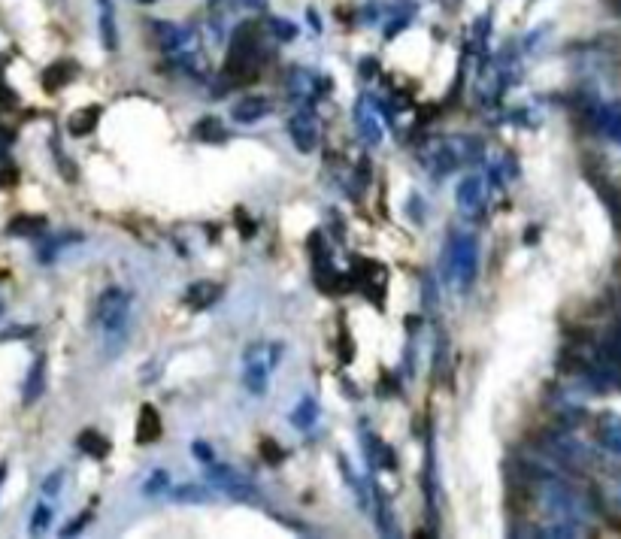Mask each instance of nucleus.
<instances>
[{
	"instance_id": "1",
	"label": "nucleus",
	"mask_w": 621,
	"mask_h": 539,
	"mask_svg": "<svg viewBox=\"0 0 621 539\" xmlns=\"http://www.w3.org/2000/svg\"><path fill=\"white\" fill-rule=\"evenodd\" d=\"M94 318L103 334V349L110 358H116L128 343V325H131V297L122 288H107L97 300Z\"/></svg>"
},
{
	"instance_id": "2",
	"label": "nucleus",
	"mask_w": 621,
	"mask_h": 539,
	"mask_svg": "<svg viewBox=\"0 0 621 539\" xmlns=\"http://www.w3.org/2000/svg\"><path fill=\"white\" fill-rule=\"evenodd\" d=\"M485 152V146L470 137V134H461V137H440V140H428L422 149H419V161L428 167V173L434 176H446L452 170H458L461 164H473L479 161Z\"/></svg>"
},
{
	"instance_id": "3",
	"label": "nucleus",
	"mask_w": 621,
	"mask_h": 539,
	"mask_svg": "<svg viewBox=\"0 0 621 539\" xmlns=\"http://www.w3.org/2000/svg\"><path fill=\"white\" fill-rule=\"evenodd\" d=\"M261 25L258 22H243L234 31L228 58H225V79L228 82H246L255 79L261 70Z\"/></svg>"
},
{
	"instance_id": "4",
	"label": "nucleus",
	"mask_w": 621,
	"mask_h": 539,
	"mask_svg": "<svg viewBox=\"0 0 621 539\" xmlns=\"http://www.w3.org/2000/svg\"><path fill=\"white\" fill-rule=\"evenodd\" d=\"M449 279L458 291H470L479 273V243L473 234H455L446 249Z\"/></svg>"
},
{
	"instance_id": "5",
	"label": "nucleus",
	"mask_w": 621,
	"mask_h": 539,
	"mask_svg": "<svg viewBox=\"0 0 621 539\" xmlns=\"http://www.w3.org/2000/svg\"><path fill=\"white\" fill-rule=\"evenodd\" d=\"M279 352H282V346H270V343H255V346L246 349V355H243V385L252 394L267 391L270 370L279 364Z\"/></svg>"
},
{
	"instance_id": "6",
	"label": "nucleus",
	"mask_w": 621,
	"mask_h": 539,
	"mask_svg": "<svg viewBox=\"0 0 621 539\" xmlns=\"http://www.w3.org/2000/svg\"><path fill=\"white\" fill-rule=\"evenodd\" d=\"M288 134H291V143L303 152V155H309L316 146H319V119H316V113L309 110V106H297V110L288 116Z\"/></svg>"
},
{
	"instance_id": "7",
	"label": "nucleus",
	"mask_w": 621,
	"mask_h": 539,
	"mask_svg": "<svg viewBox=\"0 0 621 539\" xmlns=\"http://www.w3.org/2000/svg\"><path fill=\"white\" fill-rule=\"evenodd\" d=\"M485 185L488 182L482 176H467L455 188V203L467 219H479V215L485 212V206H488V188Z\"/></svg>"
},
{
	"instance_id": "8",
	"label": "nucleus",
	"mask_w": 621,
	"mask_h": 539,
	"mask_svg": "<svg viewBox=\"0 0 621 539\" xmlns=\"http://www.w3.org/2000/svg\"><path fill=\"white\" fill-rule=\"evenodd\" d=\"M319 85H325V79H319L313 70L294 67V70L288 73V97H291L297 106H309V103H316V97L328 91V88H319Z\"/></svg>"
},
{
	"instance_id": "9",
	"label": "nucleus",
	"mask_w": 621,
	"mask_h": 539,
	"mask_svg": "<svg viewBox=\"0 0 621 539\" xmlns=\"http://www.w3.org/2000/svg\"><path fill=\"white\" fill-rule=\"evenodd\" d=\"M206 470H210V482H213L222 494H228V497H234V500H252V497H255V488H252L237 470H231L228 464H206Z\"/></svg>"
},
{
	"instance_id": "10",
	"label": "nucleus",
	"mask_w": 621,
	"mask_h": 539,
	"mask_svg": "<svg viewBox=\"0 0 621 539\" xmlns=\"http://www.w3.org/2000/svg\"><path fill=\"white\" fill-rule=\"evenodd\" d=\"M355 279L361 282V291L373 303H382V294H385V285H388V270L379 261H370V258L355 261Z\"/></svg>"
},
{
	"instance_id": "11",
	"label": "nucleus",
	"mask_w": 621,
	"mask_h": 539,
	"mask_svg": "<svg viewBox=\"0 0 621 539\" xmlns=\"http://www.w3.org/2000/svg\"><path fill=\"white\" fill-rule=\"evenodd\" d=\"M591 119H594V128H597L606 140H612V143L621 146V100L594 106V110H591Z\"/></svg>"
},
{
	"instance_id": "12",
	"label": "nucleus",
	"mask_w": 621,
	"mask_h": 539,
	"mask_svg": "<svg viewBox=\"0 0 621 539\" xmlns=\"http://www.w3.org/2000/svg\"><path fill=\"white\" fill-rule=\"evenodd\" d=\"M355 128H358V137L367 143V146H379L382 143V125H379V113L370 106V100H358V110H355Z\"/></svg>"
},
{
	"instance_id": "13",
	"label": "nucleus",
	"mask_w": 621,
	"mask_h": 539,
	"mask_svg": "<svg viewBox=\"0 0 621 539\" xmlns=\"http://www.w3.org/2000/svg\"><path fill=\"white\" fill-rule=\"evenodd\" d=\"M597 437H600V446L612 455L621 458V415L618 412H603L600 421H597Z\"/></svg>"
},
{
	"instance_id": "14",
	"label": "nucleus",
	"mask_w": 621,
	"mask_h": 539,
	"mask_svg": "<svg viewBox=\"0 0 621 539\" xmlns=\"http://www.w3.org/2000/svg\"><path fill=\"white\" fill-rule=\"evenodd\" d=\"M222 297V285L210 282V279H200V282H191L188 291H185V306L188 309H210L216 300Z\"/></svg>"
},
{
	"instance_id": "15",
	"label": "nucleus",
	"mask_w": 621,
	"mask_h": 539,
	"mask_svg": "<svg viewBox=\"0 0 621 539\" xmlns=\"http://www.w3.org/2000/svg\"><path fill=\"white\" fill-rule=\"evenodd\" d=\"M270 113V100L267 97H258V94H252V97H240V103L234 106V122H240V125H255L258 119H264Z\"/></svg>"
},
{
	"instance_id": "16",
	"label": "nucleus",
	"mask_w": 621,
	"mask_h": 539,
	"mask_svg": "<svg viewBox=\"0 0 621 539\" xmlns=\"http://www.w3.org/2000/svg\"><path fill=\"white\" fill-rule=\"evenodd\" d=\"M161 415H158V409L152 406V403H143V409H140V418H137V443H155V440H161Z\"/></svg>"
},
{
	"instance_id": "17",
	"label": "nucleus",
	"mask_w": 621,
	"mask_h": 539,
	"mask_svg": "<svg viewBox=\"0 0 621 539\" xmlns=\"http://www.w3.org/2000/svg\"><path fill=\"white\" fill-rule=\"evenodd\" d=\"M76 446H79V452H85L88 458H97V461H103L110 452H113V443L100 434V430H94V427H85L82 434L76 437Z\"/></svg>"
},
{
	"instance_id": "18",
	"label": "nucleus",
	"mask_w": 621,
	"mask_h": 539,
	"mask_svg": "<svg viewBox=\"0 0 621 539\" xmlns=\"http://www.w3.org/2000/svg\"><path fill=\"white\" fill-rule=\"evenodd\" d=\"M97 7H100V40H103V49L116 52L119 49V31H116L113 0H97Z\"/></svg>"
},
{
	"instance_id": "19",
	"label": "nucleus",
	"mask_w": 621,
	"mask_h": 539,
	"mask_svg": "<svg viewBox=\"0 0 621 539\" xmlns=\"http://www.w3.org/2000/svg\"><path fill=\"white\" fill-rule=\"evenodd\" d=\"M43 391H46V355H37L34 364H31V370H28V382H25L22 397H25V403L31 406L34 400H40Z\"/></svg>"
},
{
	"instance_id": "20",
	"label": "nucleus",
	"mask_w": 621,
	"mask_h": 539,
	"mask_svg": "<svg viewBox=\"0 0 621 539\" xmlns=\"http://www.w3.org/2000/svg\"><path fill=\"white\" fill-rule=\"evenodd\" d=\"M100 122V106H85V110H76L70 119H67V131L73 137H88Z\"/></svg>"
},
{
	"instance_id": "21",
	"label": "nucleus",
	"mask_w": 621,
	"mask_h": 539,
	"mask_svg": "<svg viewBox=\"0 0 621 539\" xmlns=\"http://www.w3.org/2000/svg\"><path fill=\"white\" fill-rule=\"evenodd\" d=\"M43 231H46L43 215H16V219L7 225L10 237H40Z\"/></svg>"
},
{
	"instance_id": "22",
	"label": "nucleus",
	"mask_w": 621,
	"mask_h": 539,
	"mask_svg": "<svg viewBox=\"0 0 621 539\" xmlns=\"http://www.w3.org/2000/svg\"><path fill=\"white\" fill-rule=\"evenodd\" d=\"M319 421V400L316 397H303L294 409H291V424L297 430H309Z\"/></svg>"
},
{
	"instance_id": "23",
	"label": "nucleus",
	"mask_w": 621,
	"mask_h": 539,
	"mask_svg": "<svg viewBox=\"0 0 621 539\" xmlns=\"http://www.w3.org/2000/svg\"><path fill=\"white\" fill-rule=\"evenodd\" d=\"M73 76H76L73 61H58V64H52V67H46V73H43V88H46V91H61Z\"/></svg>"
},
{
	"instance_id": "24",
	"label": "nucleus",
	"mask_w": 621,
	"mask_h": 539,
	"mask_svg": "<svg viewBox=\"0 0 621 539\" xmlns=\"http://www.w3.org/2000/svg\"><path fill=\"white\" fill-rule=\"evenodd\" d=\"M79 240H82V234H73V231L58 234V237H49V243H43V246H40V264H52V261L61 255V249H64V246L79 243Z\"/></svg>"
},
{
	"instance_id": "25",
	"label": "nucleus",
	"mask_w": 621,
	"mask_h": 539,
	"mask_svg": "<svg viewBox=\"0 0 621 539\" xmlns=\"http://www.w3.org/2000/svg\"><path fill=\"white\" fill-rule=\"evenodd\" d=\"M194 137L203 140V143H222L228 134H225V128H222L213 116H206V119H200V122L194 125Z\"/></svg>"
},
{
	"instance_id": "26",
	"label": "nucleus",
	"mask_w": 621,
	"mask_h": 539,
	"mask_svg": "<svg viewBox=\"0 0 621 539\" xmlns=\"http://www.w3.org/2000/svg\"><path fill=\"white\" fill-rule=\"evenodd\" d=\"M167 488H170V473L167 470H155L143 482V494L146 497H161V494H167Z\"/></svg>"
},
{
	"instance_id": "27",
	"label": "nucleus",
	"mask_w": 621,
	"mask_h": 539,
	"mask_svg": "<svg viewBox=\"0 0 621 539\" xmlns=\"http://www.w3.org/2000/svg\"><path fill=\"white\" fill-rule=\"evenodd\" d=\"M49 521H52V506H49L46 500H40L37 509H34V515H31V533H34V536L46 533V530H49Z\"/></svg>"
},
{
	"instance_id": "28",
	"label": "nucleus",
	"mask_w": 621,
	"mask_h": 539,
	"mask_svg": "<svg viewBox=\"0 0 621 539\" xmlns=\"http://www.w3.org/2000/svg\"><path fill=\"white\" fill-rule=\"evenodd\" d=\"M19 185V167L0 152V188H16Z\"/></svg>"
},
{
	"instance_id": "29",
	"label": "nucleus",
	"mask_w": 621,
	"mask_h": 539,
	"mask_svg": "<svg viewBox=\"0 0 621 539\" xmlns=\"http://www.w3.org/2000/svg\"><path fill=\"white\" fill-rule=\"evenodd\" d=\"M267 25H270V31L276 34V40H282V43H291V40L297 37V25H291V22H282V19H267Z\"/></svg>"
},
{
	"instance_id": "30",
	"label": "nucleus",
	"mask_w": 621,
	"mask_h": 539,
	"mask_svg": "<svg viewBox=\"0 0 621 539\" xmlns=\"http://www.w3.org/2000/svg\"><path fill=\"white\" fill-rule=\"evenodd\" d=\"M176 500H179V503H203L206 494H203L197 485H182V488L176 491Z\"/></svg>"
},
{
	"instance_id": "31",
	"label": "nucleus",
	"mask_w": 621,
	"mask_h": 539,
	"mask_svg": "<svg viewBox=\"0 0 621 539\" xmlns=\"http://www.w3.org/2000/svg\"><path fill=\"white\" fill-rule=\"evenodd\" d=\"M261 455H264L270 464H282V461H285V452H282L273 440H264V443H261Z\"/></svg>"
},
{
	"instance_id": "32",
	"label": "nucleus",
	"mask_w": 621,
	"mask_h": 539,
	"mask_svg": "<svg viewBox=\"0 0 621 539\" xmlns=\"http://www.w3.org/2000/svg\"><path fill=\"white\" fill-rule=\"evenodd\" d=\"M191 452L197 455V461H203V464H216V455H213V449L206 446L203 440H194L191 443Z\"/></svg>"
},
{
	"instance_id": "33",
	"label": "nucleus",
	"mask_w": 621,
	"mask_h": 539,
	"mask_svg": "<svg viewBox=\"0 0 621 539\" xmlns=\"http://www.w3.org/2000/svg\"><path fill=\"white\" fill-rule=\"evenodd\" d=\"M61 485H64V473L58 470V473H52V476L43 482V497H55V494L61 491Z\"/></svg>"
},
{
	"instance_id": "34",
	"label": "nucleus",
	"mask_w": 621,
	"mask_h": 539,
	"mask_svg": "<svg viewBox=\"0 0 621 539\" xmlns=\"http://www.w3.org/2000/svg\"><path fill=\"white\" fill-rule=\"evenodd\" d=\"M88 518H91V512H82L79 518H73V521L61 530V536H73V533H79V530L85 527V521H88Z\"/></svg>"
},
{
	"instance_id": "35",
	"label": "nucleus",
	"mask_w": 621,
	"mask_h": 539,
	"mask_svg": "<svg viewBox=\"0 0 621 539\" xmlns=\"http://www.w3.org/2000/svg\"><path fill=\"white\" fill-rule=\"evenodd\" d=\"M237 225H243V237H255V222L246 215V209H237Z\"/></svg>"
},
{
	"instance_id": "36",
	"label": "nucleus",
	"mask_w": 621,
	"mask_h": 539,
	"mask_svg": "<svg viewBox=\"0 0 621 539\" xmlns=\"http://www.w3.org/2000/svg\"><path fill=\"white\" fill-rule=\"evenodd\" d=\"M612 503H615V506L621 509V479H618V482L612 485Z\"/></svg>"
},
{
	"instance_id": "37",
	"label": "nucleus",
	"mask_w": 621,
	"mask_h": 539,
	"mask_svg": "<svg viewBox=\"0 0 621 539\" xmlns=\"http://www.w3.org/2000/svg\"><path fill=\"white\" fill-rule=\"evenodd\" d=\"M609 4H612V10H615V13H621V0H609Z\"/></svg>"
},
{
	"instance_id": "38",
	"label": "nucleus",
	"mask_w": 621,
	"mask_h": 539,
	"mask_svg": "<svg viewBox=\"0 0 621 539\" xmlns=\"http://www.w3.org/2000/svg\"><path fill=\"white\" fill-rule=\"evenodd\" d=\"M0 315H4V300H0Z\"/></svg>"
}]
</instances>
